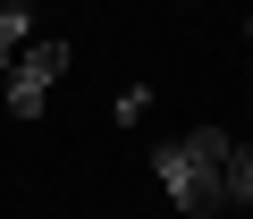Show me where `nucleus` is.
Here are the masks:
<instances>
[{"label": "nucleus", "instance_id": "nucleus-1", "mask_svg": "<svg viewBox=\"0 0 253 219\" xmlns=\"http://www.w3.org/2000/svg\"><path fill=\"white\" fill-rule=\"evenodd\" d=\"M228 152H236V135H219V127H194V135H169V144L152 152V177L169 185V202H177L186 219H211V211H228V194H219V169H228Z\"/></svg>", "mask_w": 253, "mask_h": 219}, {"label": "nucleus", "instance_id": "nucleus-2", "mask_svg": "<svg viewBox=\"0 0 253 219\" xmlns=\"http://www.w3.org/2000/svg\"><path fill=\"white\" fill-rule=\"evenodd\" d=\"M59 76H68V42H26V51H17V68L0 76V84H9V118H42Z\"/></svg>", "mask_w": 253, "mask_h": 219}, {"label": "nucleus", "instance_id": "nucleus-3", "mask_svg": "<svg viewBox=\"0 0 253 219\" xmlns=\"http://www.w3.org/2000/svg\"><path fill=\"white\" fill-rule=\"evenodd\" d=\"M26 42H34V17L17 9V0H0V76L17 68V51H26Z\"/></svg>", "mask_w": 253, "mask_h": 219}, {"label": "nucleus", "instance_id": "nucleus-4", "mask_svg": "<svg viewBox=\"0 0 253 219\" xmlns=\"http://www.w3.org/2000/svg\"><path fill=\"white\" fill-rule=\"evenodd\" d=\"M219 194H228V202H253V144H236V152H228V169H219Z\"/></svg>", "mask_w": 253, "mask_h": 219}, {"label": "nucleus", "instance_id": "nucleus-5", "mask_svg": "<svg viewBox=\"0 0 253 219\" xmlns=\"http://www.w3.org/2000/svg\"><path fill=\"white\" fill-rule=\"evenodd\" d=\"M144 110H152V84H126V93L110 101V118H118V127H135V118H144Z\"/></svg>", "mask_w": 253, "mask_h": 219}, {"label": "nucleus", "instance_id": "nucleus-6", "mask_svg": "<svg viewBox=\"0 0 253 219\" xmlns=\"http://www.w3.org/2000/svg\"><path fill=\"white\" fill-rule=\"evenodd\" d=\"M245 34H253V17H245Z\"/></svg>", "mask_w": 253, "mask_h": 219}]
</instances>
